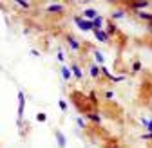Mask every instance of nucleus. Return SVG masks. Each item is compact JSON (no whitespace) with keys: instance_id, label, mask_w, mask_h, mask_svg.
I'll return each instance as SVG.
<instances>
[{"instance_id":"28","label":"nucleus","mask_w":152,"mask_h":148,"mask_svg":"<svg viewBox=\"0 0 152 148\" xmlns=\"http://www.w3.org/2000/svg\"><path fill=\"white\" fill-rule=\"evenodd\" d=\"M112 148H118V146H112Z\"/></svg>"},{"instance_id":"7","label":"nucleus","mask_w":152,"mask_h":148,"mask_svg":"<svg viewBox=\"0 0 152 148\" xmlns=\"http://www.w3.org/2000/svg\"><path fill=\"white\" fill-rule=\"evenodd\" d=\"M136 16L140 18V20H145L147 24H150V22H152V13H147V11H138V13H136Z\"/></svg>"},{"instance_id":"13","label":"nucleus","mask_w":152,"mask_h":148,"mask_svg":"<svg viewBox=\"0 0 152 148\" xmlns=\"http://www.w3.org/2000/svg\"><path fill=\"white\" fill-rule=\"evenodd\" d=\"M123 16H125V11L123 9H116V11H112V15H110L112 20H120V18H123Z\"/></svg>"},{"instance_id":"20","label":"nucleus","mask_w":152,"mask_h":148,"mask_svg":"<svg viewBox=\"0 0 152 148\" xmlns=\"http://www.w3.org/2000/svg\"><path fill=\"white\" fill-rule=\"evenodd\" d=\"M125 78L123 76H110V81H114V83H120V81H123Z\"/></svg>"},{"instance_id":"24","label":"nucleus","mask_w":152,"mask_h":148,"mask_svg":"<svg viewBox=\"0 0 152 148\" xmlns=\"http://www.w3.org/2000/svg\"><path fill=\"white\" fill-rule=\"evenodd\" d=\"M58 105H60L62 110H67V103H65V101H58Z\"/></svg>"},{"instance_id":"26","label":"nucleus","mask_w":152,"mask_h":148,"mask_svg":"<svg viewBox=\"0 0 152 148\" xmlns=\"http://www.w3.org/2000/svg\"><path fill=\"white\" fill-rule=\"evenodd\" d=\"M105 98H107V99H112L114 94H112V92H105Z\"/></svg>"},{"instance_id":"5","label":"nucleus","mask_w":152,"mask_h":148,"mask_svg":"<svg viewBox=\"0 0 152 148\" xmlns=\"http://www.w3.org/2000/svg\"><path fill=\"white\" fill-rule=\"evenodd\" d=\"M96 16H98V11L89 7V9H85V11H83V16H82V18H83V20H89V22H92Z\"/></svg>"},{"instance_id":"18","label":"nucleus","mask_w":152,"mask_h":148,"mask_svg":"<svg viewBox=\"0 0 152 148\" xmlns=\"http://www.w3.org/2000/svg\"><path fill=\"white\" fill-rule=\"evenodd\" d=\"M140 70H141V63L134 62V63H132V72H140Z\"/></svg>"},{"instance_id":"23","label":"nucleus","mask_w":152,"mask_h":148,"mask_svg":"<svg viewBox=\"0 0 152 148\" xmlns=\"http://www.w3.org/2000/svg\"><path fill=\"white\" fill-rule=\"evenodd\" d=\"M36 119H38V121H45V119H47V116H45L44 112H40V114L36 116Z\"/></svg>"},{"instance_id":"16","label":"nucleus","mask_w":152,"mask_h":148,"mask_svg":"<svg viewBox=\"0 0 152 148\" xmlns=\"http://www.w3.org/2000/svg\"><path fill=\"white\" fill-rule=\"evenodd\" d=\"M91 76L92 78H98L100 76V67L98 65H91Z\"/></svg>"},{"instance_id":"27","label":"nucleus","mask_w":152,"mask_h":148,"mask_svg":"<svg viewBox=\"0 0 152 148\" xmlns=\"http://www.w3.org/2000/svg\"><path fill=\"white\" fill-rule=\"evenodd\" d=\"M147 130H148V132L152 134V119H150V123H148V126H147Z\"/></svg>"},{"instance_id":"11","label":"nucleus","mask_w":152,"mask_h":148,"mask_svg":"<svg viewBox=\"0 0 152 148\" xmlns=\"http://www.w3.org/2000/svg\"><path fill=\"white\" fill-rule=\"evenodd\" d=\"M56 141H58V146H60V148H65L67 141H65V136H64L60 130H56Z\"/></svg>"},{"instance_id":"19","label":"nucleus","mask_w":152,"mask_h":148,"mask_svg":"<svg viewBox=\"0 0 152 148\" xmlns=\"http://www.w3.org/2000/svg\"><path fill=\"white\" fill-rule=\"evenodd\" d=\"M114 33H116V25H114V24H109V31H107V34L112 36Z\"/></svg>"},{"instance_id":"14","label":"nucleus","mask_w":152,"mask_h":148,"mask_svg":"<svg viewBox=\"0 0 152 148\" xmlns=\"http://www.w3.org/2000/svg\"><path fill=\"white\" fill-rule=\"evenodd\" d=\"M94 58H96V63L98 65H103V62H105V56L100 52V51H94Z\"/></svg>"},{"instance_id":"2","label":"nucleus","mask_w":152,"mask_h":148,"mask_svg":"<svg viewBox=\"0 0 152 148\" xmlns=\"http://www.w3.org/2000/svg\"><path fill=\"white\" fill-rule=\"evenodd\" d=\"M147 7H150V2L148 0H141V2H132V4H129V9H132V11H145Z\"/></svg>"},{"instance_id":"9","label":"nucleus","mask_w":152,"mask_h":148,"mask_svg":"<svg viewBox=\"0 0 152 148\" xmlns=\"http://www.w3.org/2000/svg\"><path fill=\"white\" fill-rule=\"evenodd\" d=\"M103 22H105V20H103V16H102V15H98V16H96V18L92 20V27H94L92 31H98V29H102Z\"/></svg>"},{"instance_id":"15","label":"nucleus","mask_w":152,"mask_h":148,"mask_svg":"<svg viewBox=\"0 0 152 148\" xmlns=\"http://www.w3.org/2000/svg\"><path fill=\"white\" fill-rule=\"evenodd\" d=\"M71 76H72V74H71V69H69V67H62V78H64V80H71Z\"/></svg>"},{"instance_id":"25","label":"nucleus","mask_w":152,"mask_h":148,"mask_svg":"<svg viewBox=\"0 0 152 148\" xmlns=\"http://www.w3.org/2000/svg\"><path fill=\"white\" fill-rule=\"evenodd\" d=\"M141 123H143L145 126H148V123H150V119H147V118H141Z\"/></svg>"},{"instance_id":"3","label":"nucleus","mask_w":152,"mask_h":148,"mask_svg":"<svg viewBox=\"0 0 152 148\" xmlns=\"http://www.w3.org/2000/svg\"><path fill=\"white\" fill-rule=\"evenodd\" d=\"M24 108H26V96H24V92L20 90V92H18V119L24 118Z\"/></svg>"},{"instance_id":"10","label":"nucleus","mask_w":152,"mask_h":148,"mask_svg":"<svg viewBox=\"0 0 152 148\" xmlns=\"http://www.w3.org/2000/svg\"><path fill=\"white\" fill-rule=\"evenodd\" d=\"M71 74H72V76L74 78H83V72H82V69L78 67V65H76V63H72V67H71Z\"/></svg>"},{"instance_id":"8","label":"nucleus","mask_w":152,"mask_h":148,"mask_svg":"<svg viewBox=\"0 0 152 148\" xmlns=\"http://www.w3.org/2000/svg\"><path fill=\"white\" fill-rule=\"evenodd\" d=\"M45 11L47 13H64V6L62 4H51L45 7Z\"/></svg>"},{"instance_id":"1","label":"nucleus","mask_w":152,"mask_h":148,"mask_svg":"<svg viewBox=\"0 0 152 148\" xmlns=\"http://www.w3.org/2000/svg\"><path fill=\"white\" fill-rule=\"evenodd\" d=\"M74 24L78 25L82 31H92L94 27H92V22H89V20H83L82 16H74Z\"/></svg>"},{"instance_id":"12","label":"nucleus","mask_w":152,"mask_h":148,"mask_svg":"<svg viewBox=\"0 0 152 148\" xmlns=\"http://www.w3.org/2000/svg\"><path fill=\"white\" fill-rule=\"evenodd\" d=\"M87 116V119H91V121H94V123H102V116H98L96 112H89V114H85Z\"/></svg>"},{"instance_id":"22","label":"nucleus","mask_w":152,"mask_h":148,"mask_svg":"<svg viewBox=\"0 0 152 148\" xmlns=\"http://www.w3.org/2000/svg\"><path fill=\"white\" fill-rule=\"evenodd\" d=\"M141 139H143V141H150V139H152V134H150V132H147V134H143V136H141Z\"/></svg>"},{"instance_id":"4","label":"nucleus","mask_w":152,"mask_h":148,"mask_svg":"<svg viewBox=\"0 0 152 148\" xmlns=\"http://www.w3.org/2000/svg\"><path fill=\"white\" fill-rule=\"evenodd\" d=\"M94 33V36H96V40L98 42H102V44H107V42H110V36L107 34V31H103V29H98V31H92Z\"/></svg>"},{"instance_id":"6","label":"nucleus","mask_w":152,"mask_h":148,"mask_svg":"<svg viewBox=\"0 0 152 148\" xmlns=\"http://www.w3.org/2000/svg\"><path fill=\"white\" fill-rule=\"evenodd\" d=\"M67 44H69V47L72 49V51H80L82 49V44L74 38V36H67Z\"/></svg>"},{"instance_id":"17","label":"nucleus","mask_w":152,"mask_h":148,"mask_svg":"<svg viewBox=\"0 0 152 148\" xmlns=\"http://www.w3.org/2000/svg\"><path fill=\"white\" fill-rule=\"evenodd\" d=\"M15 4H16V6H20V7H24V9H29V7H31L29 2H22V0H15Z\"/></svg>"},{"instance_id":"21","label":"nucleus","mask_w":152,"mask_h":148,"mask_svg":"<svg viewBox=\"0 0 152 148\" xmlns=\"http://www.w3.org/2000/svg\"><path fill=\"white\" fill-rule=\"evenodd\" d=\"M76 123H78V126H80V128H87V125H85V121H83L82 118H78V119H76Z\"/></svg>"}]
</instances>
